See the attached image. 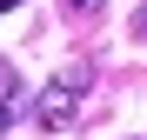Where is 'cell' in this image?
I'll return each instance as SVG.
<instances>
[{"mask_svg": "<svg viewBox=\"0 0 147 140\" xmlns=\"http://www.w3.org/2000/svg\"><path fill=\"white\" fill-rule=\"evenodd\" d=\"M87 80H94V67H87V60H67L60 74L47 80V93L34 100V120H40L47 133H67L74 113H80V100H87Z\"/></svg>", "mask_w": 147, "mask_h": 140, "instance_id": "obj_1", "label": "cell"}, {"mask_svg": "<svg viewBox=\"0 0 147 140\" xmlns=\"http://www.w3.org/2000/svg\"><path fill=\"white\" fill-rule=\"evenodd\" d=\"M20 113H34V100H27V80H20L7 60H0V140H7V127H20Z\"/></svg>", "mask_w": 147, "mask_h": 140, "instance_id": "obj_2", "label": "cell"}, {"mask_svg": "<svg viewBox=\"0 0 147 140\" xmlns=\"http://www.w3.org/2000/svg\"><path fill=\"white\" fill-rule=\"evenodd\" d=\"M100 7H107V0H67V13H80V20H94Z\"/></svg>", "mask_w": 147, "mask_h": 140, "instance_id": "obj_3", "label": "cell"}, {"mask_svg": "<svg viewBox=\"0 0 147 140\" xmlns=\"http://www.w3.org/2000/svg\"><path fill=\"white\" fill-rule=\"evenodd\" d=\"M134 40H147V0H140V13H134Z\"/></svg>", "mask_w": 147, "mask_h": 140, "instance_id": "obj_4", "label": "cell"}, {"mask_svg": "<svg viewBox=\"0 0 147 140\" xmlns=\"http://www.w3.org/2000/svg\"><path fill=\"white\" fill-rule=\"evenodd\" d=\"M7 7H13V0H0V13H7Z\"/></svg>", "mask_w": 147, "mask_h": 140, "instance_id": "obj_5", "label": "cell"}]
</instances>
